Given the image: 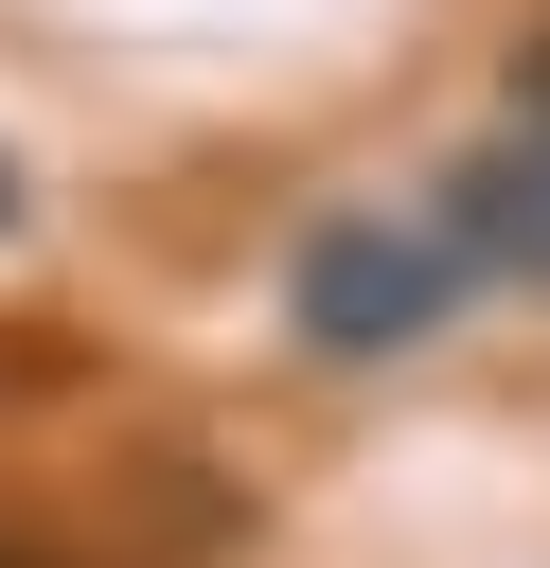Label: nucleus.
I'll use <instances>...</instances> for the list:
<instances>
[{
	"mask_svg": "<svg viewBox=\"0 0 550 568\" xmlns=\"http://www.w3.org/2000/svg\"><path fill=\"white\" fill-rule=\"evenodd\" d=\"M461 284H479L461 213H444V195H390V213H319V231H302L284 320H302L319 355H408V337H444Z\"/></svg>",
	"mask_w": 550,
	"mask_h": 568,
	"instance_id": "obj_1",
	"label": "nucleus"
},
{
	"mask_svg": "<svg viewBox=\"0 0 550 568\" xmlns=\"http://www.w3.org/2000/svg\"><path fill=\"white\" fill-rule=\"evenodd\" d=\"M444 213H461V248H479V266L550 284V36H532V71H515L497 142H479V160L444 178Z\"/></svg>",
	"mask_w": 550,
	"mask_h": 568,
	"instance_id": "obj_2",
	"label": "nucleus"
},
{
	"mask_svg": "<svg viewBox=\"0 0 550 568\" xmlns=\"http://www.w3.org/2000/svg\"><path fill=\"white\" fill-rule=\"evenodd\" d=\"M0 213H18V160H0Z\"/></svg>",
	"mask_w": 550,
	"mask_h": 568,
	"instance_id": "obj_3",
	"label": "nucleus"
},
{
	"mask_svg": "<svg viewBox=\"0 0 550 568\" xmlns=\"http://www.w3.org/2000/svg\"><path fill=\"white\" fill-rule=\"evenodd\" d=\"M0 568H35V550H0Z\"/></svg>",
	"mask_w": 550,
	"mask_h": 568,
	"instance_id": "obj_4",
	"label": "nucleus"
}]
</instances>
